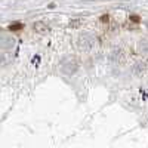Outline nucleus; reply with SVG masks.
Segmentation results:
<instances>
[{"mask_svg": "<svg viewBox=\"0 0 148 148\" xmlns=\"http://www.w3.org/2000/svg\"><path fill=\"white\" fill-rule=\"evenodd\" d=\"M33 28H34L36 33H39V34H47L49 30H51V28H49V25H46L43 21H37V22H34Z\"/></svg>", "mask_w": 148, "mask_h": 148, "instance_id": "f257e3e1", "label": "nucleus"}, {"mask_svg": "<svg viewBox=\"0 0 148 148\" xmlns=\"http://www.w3.org/2000/svg\"><path fill=\"white\" fill-rule=\"evenodd\" d=\"M9 30L10 31H19V30H22V24H10Z\"/></svg>", "mask_w": 148, "mask_h": 148, "instance_id": "f03ea898", "label": "nucleus"}, {"mask_svg": "<svg viewBox=\"0 0 148 148\" xmlns=\"http://www.w3.org/2000/svg\"><path fill=\"white\" fill-rule=\"evenodd\" d=\"M101 21H102V22H105V21L108 22V15H102V16H101Z\"/></svg>", "mask_w": 148, "mask_h": 148, "instance_id": "7ed1b4c3", "label": "nucleus"}, {"mask_svg": "<svg viewBox=\"0 0 148 148\" xmlns=\"http://www.w3.org/2000/svg\"><path fill=\"white\" fill-rule=\"evenodd\" d=\"M132 21H135V22H138V21H139V18H138V16H132Z\"/></svg>", "mask_w": 148, "mask_h": 148, "instance_id": "20e7f679", "label": "nucleus"}]
</instances>
